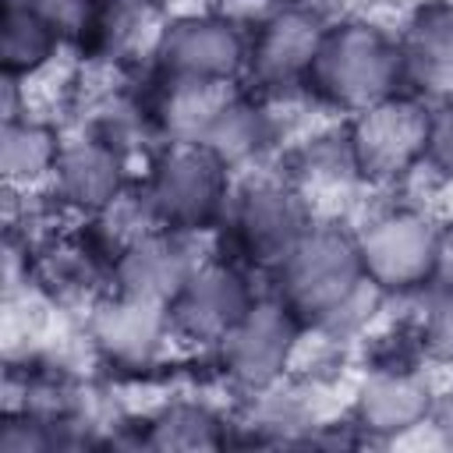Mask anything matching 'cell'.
I'll list each match as a JSON object with an SVG mask.
<instances>
[{
  "instance_id": "cell-1",
  "label": "cell",
  "mask_w": 453,
  "mask_h": 453,
  "mask_svg": "<svg viewBox=\"0 0 453 453\" xmlns=\"http://www.w3.org/2000/svg\"><path fill=\"white\" fill-rule=\"evenodd\" d=\"M269 276L304 329L326 340L357 333L382 301L361 269L354 230L329 216H319Z\"/></svg>"
},
{
  "instance_id": "cell-2",
  "label": "cell",
  "mask_w": 453,
  "mask_h": 453,
  "mask_svg": "<svg viewBox=\"0 0 453 453\" xmlns=\"http://www.w3.org/2000/svg\"><path fill=\"white\" fill-rule=\"evenodd\" d=\"M304 92L315 106L343 117H354L403 92L396 35L386 32L379 21L357 14L329 21Z\"/></svg>"
},
{
  "instance_id": "cell-3",
  "label": "cell",
  "mask_w": 453,
  "mask_h": 453,
  "mask_svg": "<svg viewBox=\"0 0 453 453\" xmlns=\"http://www.w3.org/2000/svg\"><path fill=\"white\" fill-rule=\"evenodd\" d=\"M315 219V205L283 170L258 166L234 177L219 226L226 230V248L241 265L273 273Z\"/></svg>"
},
{
  "instance_id": "cell-4",
  "label": "cell",
  "mask_w": 453,
  "mask_h": 453,
  "mask_svg": "<svg viewBox=\"0 0 453 453\" xmlns=\"http://www.w3.org/2000/svg\"><path fill=\"white\" fill-rule=\"evenodd\" d=\"M350 230L361 269L382 297L425 294L439 280L446 226L425 205L389 202Z\"/></svg>"
},
{
  "instance_id": "cell-5",
  "label": "cell",
  "mask_w": 453,
  "mask_h": 453,
  "mask_svg": "<svg viewBox=\"0 0 453 453\" xmlns=\"http://www.w3.org/2000/svg\"><path fill=\"white\" fill-rule=\"evenodd\" d=\"M159 226L209 234L223 223L234 170L205 145H159L149 156V170L138 180Z\"/></svg>"
},
{
  "instance_id": "cell-6",
  "label": "cell",
  "mask_w": 453,
  "mask_h": 453,
  "mask_svg": "<svg viewBox=\"0 0 453 453\" xmlns=\"http://www.w3.org/2000/svg\"><path fill=\"white\" fill-rule=\"evenodd\" d=\"M304 336L308 329L290 311V304L276 290H265L248 304V311L209 354L216 357L223 379L248 396L287 379L297 368Z\"/></svg>"
},
{
  "instance_id": "cell-7",
  "label": "cell",
  "mask_w": 453,
  "mask_h": 453,
  "mask_svg": "<svg viewBox=\"0 0 453 453\" xmlns=\"http://www.w3.org/2000/svg\"><path fill=\"white\" fill-rule=\"evenodd\" d=\"M432 103L396 92L343 120L347 145L365 188H396L421 173Z\"/></svg>"
},
{
  "instance_id": "cell-8",
  "label": "cell",
  "mask_w": 453,
  "mask_h": 453,
  "mask_svg": "<svg viewBox=\"0 0 453 453\" xmlns=\"http://www.w3.org/2000/svg\"><path fill=\"white\" fill-rule=\"evenodd\" d=\"M149 60L156 78L237 85L248 71V28L223 11H184L159 25Z\"/></svg>"
},
{
  "instance_id": "cell-9",
  "label": "cell",
  "mask_w": 453,
  "mask_h": 453,
  "mask_svg": "<svg viewBox=\"0 0 453 453\" xmlns=\"http://www.w3.org/2000/svg\"><path fill=\"white\" fill-rule=\"evenodd\" d=\"M326 28L329 18L308 0H283L262 14L248 28V88L265 99H290L304 92Z\"/></svg>"
},
{
  "instance_id": "cell-10",
  "label": "cell",
  "mask_w": 453,
  "mask_h": 453,
  "mask_svg": "<svg viewBox=\"0 0 453 453\" xmlns=\"http://www.w3.org/2000/svg\"><path fill=\"white\" fill-rule=\"evenodd\" d=\"M85 340L106 368L134 375L163 365V357L180 347L166 304L131 297L113 287L85 308Z\"/></svg>"
},
{
  "instance_id": "cell-11",
  "label": "cell",
  "mask_w": 453,
  "mask_h": 453,
  "mask_svg": "<svg viewBox=\"0 0 453 453\" xmlns=\"http://www.w3.org/2000/svg\"><path fill=\"white\" fill-rule=\"evenodd\" d=\"M435 414V389L411 361H382L361 372L350 393V428L361 439H400Z\"/></svg>"
},
{
  "instance_id": "cell-12",
  "label": "cell",
  "mask_w": 453,
  "mask_h": 453,
  "mask_svg": "<svg viewBox=\"0 0 453 453\" xmlns=\"http://www.w3.org/2000/svg\"><path fill=\"white\" fill-rule=\"evenodd\" d=\"M127 163H131V156L120 152L113 142L78 131V127L64 131L57 166L46 184V198L57 212L81 223V219L96 216L99 209H106L120 191H127L134 184Z\"/></svg>"
},
{
  "instance_id": "cell-13",
  "label": "cell",
  "mask_w": 453,
  "mask_h": 453,
  "mask_svg": "<svg viewBox=\"0 0 453 453\" xmlns=\"http://www.w3.org/2000/svg\"><path fill=\"white\" fill-rule=\"evenodd\" d=\"M244 269L248 265H241L237 258L212 255L191 273V280L170 301V322L180 347L212 350L226 336V329L248 311L258 290H251Z\"/></svg>"
},
{
  "instance_id": "cell-14",
  "label": "cell",
  "mask_w": 453,
  "mask_h": 453,
  "mask_svg": "<svg viewBox=\"0 0 453 453\" xmlns=\"http://www.w3.org/2000/svg\"><path fill=\"white\" fill-rule=\"evenodd\" d=\"M216 251L209 248L205 234L156 226V230L142 234L138 241H131L113 258L110 287L120 290V294H131V297L159 301V304L170 308V301L177 297V290Z\"/></svg>"
},
{
  "instance_id": "cell-15",
  "label": "cell",
  "mask_w": 453,
  "mask_h": 453,
  "mask_svg": "<svg viewBox=\"0 0 453 453\" xmlns=\"http://www.w3.org/2000/svg\"><path fill=\"white\" fill-rule=\"evenodd\" d=\"M403 92L442 103L453 96V0H418L393 32Z\"/></svg>"
},
{
  "instance_id": "cell-16",
  "label": "cell",
  "mask_w": 453,
  "mask_h": 453,
  "mask_svg": "<svg viewBox=\"0 0 453 453\" xmlns=\"http://www.w3.org/2000/svg\"><path fill=\"white\" fill-rule=\"evenodd\" d=\"M276 142H280V117L273 99L251 88H234L198 145H205L216 159H223L237 177L265 166V156L276 149Z\"/></svg>"
},
{
  "instance_id": "cell-17",
  "label": "cell",
  "mask_w": 453,
  "mask_h": 453,
  "mask_svg": "<svg viewBox=\"0 0 453 453\" xmlns=\"http://www.w3.org/2000/svg\"><path fill=\"white\" fill-rule=\"evenodd\" d=\"M234 88H241V85L156 78V88L149 92V113H152L159 142L163 145H180V142L198 145Z\"/></svg>"
},
{
  "instance_id": "cell-18",
  "label": "cell",
  "mask_w": 453,
  "mask_h": 453,
  "mask_svg": "<svg viewBox=\"0 0 453 453\" xmlns=\"http://www.w3.org/2000/svg\"><path fill=\"white\" fill-rule=\"evenodd\" d=\"M64 131L39 117V113H18L0 124V177L4 188L18 191H46L50 173L57 166Z\"/></svg>"
},
{
  "instance_id": "cell-19",
  "label": "cell",
  "mask_w": 453,
  "mask_h": 453,
  "mask_svg": "<svg viewBox=\"0 0 453 453\" xmlns=\"http://www.w3.org/2000/svg\"><path fill=\"white\" fill-rule=\"evenodd\" d=\"M280 170L304 191V198L315 205V212H319L322 198L347 195L350 188H365L361 177H357V166H354V156H350L343 127L315 131V134L301 138L294 145V152L283 159Z\"/></svg>"
},
{
  "instance_id": "cell-20",
  "label": "cell",
  "mask_w": 453,
  "mask_h": 453,
  "mask_svg": "<svg viewBox=\"0 0 453 453\" xmlns=\"http://www.w3.org/2000/svg\"><path fill=\"white\" fill-rule=\"evenodd\" d=\"M64 39L28 0H4L0 18V64L4 74L35 81L60 53Z\"/></svg>"
},
{
  "instance_id": "cell-21",
  "label": "cell",
  "mask_w": 453,
  "mask_h": 453,
  "mask_svg": "<svg viewBox=\"0 0 453 453\" xmlns=\"http://www.w3.org/2000/svg\"><path fill=\"white\" fill-rule=\"evenodd\" d=\"M142 425L145 449H216L226 442V421L202 400H166Z\"/></svg>"
},
{
  "instance_id": "cell-22",
  "label": "cell",
  "mask_w": 453,
  "mask_h": 453,
  "mask_svg": "<svg viewBox=\"0 0 453 453\" xmlns=\"http://www.w3.org/2000/svg\"><path fill=\"white\" fill-rule=\"evenodd\" d=\"M414 343L425 361L453 368V283H432L414 322Z\"/></svg>"
},
{
  "instance_id": "cell-23",
  "label": "cell",
  "mask_w": 453,
  "mask_h": 453,
  "mask_svg": "<svg viewBox=\"0 0 453 453\" xmlns=\"http://www.w3.org/2000/svg\"><path fill=\"white\" fill-rule=\"evenodd\" d=\"M425 177H432L442 188H453V96L442 103H432L428 120V145H425Z\"/></svg>"
},
{
  "instance_id": "cell-24",
  "label": "cell",
  "mask_w": 453,
  "mask_h": 453,
  "mask_svg": "<svg viewBox=\"0 0 453 453\" xmlns=\"http://www.w3.org/2000/svg\"><path fill=\"white\" fill-rule=\"evenodd\" d=\"M414 4H418V0H347L350 14L372 18V21H375L379 14H407Z\"/></svg>"
}]
</instances>
